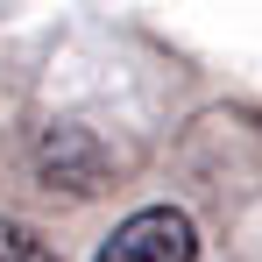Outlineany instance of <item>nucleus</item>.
Instances as JSON below:
<instances>
[{"instance_id":"nucleus-3","label":"nucleus","mask_w":262,"mask_h":262,"mask_svg":"<svg viewBox=\"0 0 262 262\" xmlns=\"http://www.w3.org/2000/svg\"><path fill=\"white\" fill-rule=\"evenodd\" d=\"M0 262H57V248L29 220H0Z\"/></svg>"},{"instance_id":"nucleus-2","label":"nucleus","mask_w":262,"mask_h":262,"mask_svg":"<svg viewBox=\"0 0 262 262\" xmlns=\"http://www.w3.org/2000/svg\"><path fill=\"white\" fill-rule=\"evenodd\" d=\"M36 163H43L50 184H64V191H92V177H99V149H92L78 128H57L43 149H36Z\"/></svg>"},{"instance_id":"nucleus-1","label":"nucleus","mask_w":262,"mask_h":262,"mask_svg":"<svg viewBox=\"0 0 262 262\" xmlns=\"http://www.w3.org/2000/svg\"><path fill=\"white\" fill-rule=\"evenodd\" d=\"M92 262H199V227L184 206H142L106 234Z\"/></svg>"}]
</instances>
